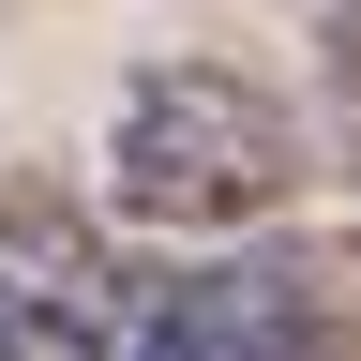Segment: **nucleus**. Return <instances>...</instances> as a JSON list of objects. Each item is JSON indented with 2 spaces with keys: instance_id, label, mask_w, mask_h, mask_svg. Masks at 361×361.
Listing matches in <instances>:
<instances>
[{
  "instance_id": "1",
  "label": "nucleus",
  "mask_w": 361,
  "mask_h": 361,
  "mask_svg": "<svg viewBox=\"0 0 361 361\" xmlns=\"http://www.w3.org/2000/svg\"><path fill=\"white\" fill-rule=\"evenodd\" d=\"M286 196H301V121L256 75H226V61L121 75V121H106V211L121 226H151V241H241Z\"/></svg>"
},
{
  "instance_id": "2",
  "label": "nucleus",
  "mask_w": 361,
  "mask_h": 361,
  "mask_svg": "<svg viewBox=\"0 0 361 361\" xmlns=\"http://www.w3.org/2000/svg\"><path fill=\"white\" fill-rule=\"evenodd\" d=\"M331 316H346V256L241 241V256H196V271L151 286V346L135 361H331Z\"/></svg>"
},
{
  "instance_id": "3",
  "label": "nucleus",
  "mask_w": 361,
  "mask_h": 361,
  "mask_svg": "<svg viewBox=\"0 0 361 361\" xmlns=\"http://www.w3.org/2000/svg\"><path fill=\"white\" fill-rule=\"evenodd\" d=\"M0 301L151 346V286H135V271H121V241H106L90 211H61V196H0Z\"/></svg>"
},
{
  "instance_id": "4",
  "label": "nucleus",
  "mask_w": 361,
  "mask_h": 361,
  "mask_svg": "<svg viewBox=\"0 0 361 361\" xmlns=\"http://www.w3.org/2000/svg\"><path fill=\"white\" fill-rule=\"evenodd\" d=\"M316 30H331V61H361V0H331V16H316Z\"/></svg>"
}]
</instances>
